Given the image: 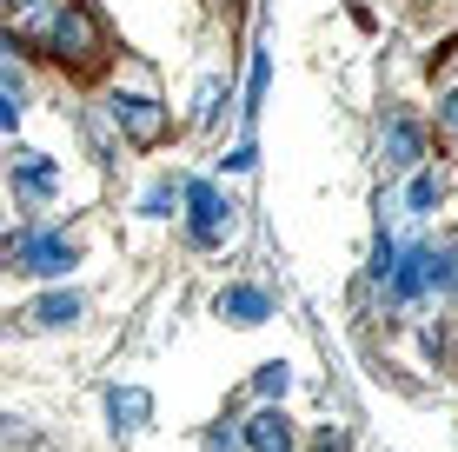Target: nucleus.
Instances as JSON below:
<instances>
[{"label": "nucleus", "instance_id": "1", "mask_svg": "<svg viewBox=\"0 0 458 452\" xmlns=\"http://www.w3.org/2000/svg\"><path fill=\"white\" fill-rule=\"evenodd\" d=\"M13 40L40 47V54L60 60V67H67V60H73V67H93V60H100V21H93L81 0H54L40 21L13 27Z\"/></svg>", "mask_w": 458, "mask_h": 452}, {"label": "nucleus", "instance_id": "2", "mask_svg": "<svg viewBox=\"0 0 458 452\" xmlns=\"http://www.w3.org/2000/svg\"><path fill=\"white\" fill-rule=\"evenodd\" d=\"M7 260L21 273H34V279H60V273L81 267L73 240H60V233H7Z\"/></svg>", "mask_w": 458, "mask_h": 452}, {"label": "nucleus", "instance_id": "3", "mask_svg": "<svg viewBox=\"0 0 458 452\" xmlns=\"http://www.w3.org/2000/svg\"><path fill=\"white\" fill-rule=\"evenodd\" d=\"M106 114H114V127L133 140V147H160L166 127H173V114H166L160 100H147V93H114V100H106Z\"/></svg>", "mask_w": 458, "mask_h": 452}, {"label": "nucleus", "instance_id": "4", "mask_svg": "<svg viewBox=\"0 0 458 452\" xmlns=\"http://www.w3.org/2000/svg\"><path fill=\"white\" fill-rule=\"evenodd\" d=\"M180 193H186V233H193V246H219L226 226H233V207L219 200V186L213 180H186Z\"/></svg>", "mask_w": 458, "mask_h": 452}, {"label": "nucleus", "instance_id": "5", "mask_svg": "<svg viewBox=\"0 0 458 452\" xmlns=\"http://www.w3.org/2000/svg\"><path fill=\"white\" fill-rule=\"evenodd\" d=\"M386 293H392V306H412L419 293H432V246H405L399 273L386 279Z\"/></svg>", "mask_w": 458, "mask_h": 452}, {"label": "nucleus", "instance_id": "6", "mask_svg": "<svg viewBox=\"0 0 458 452\" xmlns=\"http://www.w3.org/2000/svg\"><path fill=\"white\" fill-rule=\"evenodd\" d=\"M240 439H246V452H293V419L279 406H259L240 426Z\"/></svg>", "mask_w": 458, "mask_h": 452}, {"label": "nucleus", "instance_id": "7", "mask_svg": "<svg viewBox=\"0 0 458 452\" xmlns=\"http://www.w3.org/2000/svg\"><path fill=\"white\" fill-rule=\"evenodd\" d=\"M106 419H114V432H140L153 419V393L147 386H114L106 393Z\"/></svg>", "mask_w": 458, "mask_h": 452}, {"label": "nucleus", "instance_id": "8", "mask_svg": "<svg viewBox=\"0 0 458 452\" xmlns=\"http://www.w3.org/2000/svg\"><path fill=\"white\" fill-rule=\"evenodd\" d=\"M219 320H233V326H266V320H273V300H266L259 286H226V293H219Z\"/></svg>", "mask_w": 458, "mask_h": 452}, {"label": "nucleus", "instance_id": "9", "mask_svg": "<svg viewBox=\"0 0 458 452\" xmlns=\"http://www.w3.org/2000/svg\"><path fill=\"white\" fill-rule=\"evenodd\" d=\"M419 153H425V133H419V120L392 114V127H386V160H392V166H419Z\"/></svg>", "mask_w": 458, "mask_h": 452}, {"label": "nucleus", "instance_id": "10", "mask_svg": "<svg viewBox=\"0 0 458 452\" xmlns=\"http://www.w3.org/2000/svg\"><path fill=\"white\" fill-rule=\"evenodd\" d=\"M54 180H60V166L47 160V153H21V160H13V186H21V193H54Z\"/></svg>", "mask_w": 458, "mask_h": 452}, {"label": "nucleus", "instance_id": "11", "mask_svg": "<svg viewBox=\"0 0 458 452\" xmlns=\"http://www.w3.org/2000/svg\"><path fill=\"white\" fill-rule=\"evenodd\" d=\"M81 313H87V306H81V293H47V300L27 306V320H34V326H73Z\"/></svg>", "mask_w": 458, "mask_h": 452}, {"label": "nucleus", "instance_id": "12", "mask_svg": "<svg viewBox=\"0 0 458 452\" xmlns=\"http://www.w3.org/2000/svg\"><path fill=\"white\" fill-rule=\"evenodd\" d=\"M286 386H293V366L286 360H266L259 372H252V393H259V399H286Z\"/></svg>", "mask_w": 458, "mask_h": 452}, {"label": "nucleus", "instance_id": "13", "mask_svg": "<svg viewBox=\"0 0 458 452\" xmlns=\"http://www.w3.org/2000/svg\"><path fill=\"white\" fill-rule=\"evenodd\" d=\"M432 286L438 293H458V240L452 246H432Z\"/></svg>", "mask_w": 458, "mask_h": 452}, {"label": "nucleus", "instance_id": "14", "mask_svg": "<svg viewBox=\"0 0 458 452\" xmlns=\"http://www.w3.org/2000/svg\"><path fill=\"white\" fill-rule=\"evenodd\" d=\"M21 114H27V107H21V73L7 67V81H0V127L13 133V127H21Z\"/></svg>", "mask_w": 458, "mask_h": 452}, {"label": "nucleus", "instance_id": "15", "mask_svg": "<svg viewBox=\"0 0 458 452\" xmlns=\"http://www.w3.org/2000/svg\"><path fill=\"white\" fill-rule=\"evenodd\" d=\"M399 253H405V246H399V240H386V233H378V246H372V267H366V273L378 279V286H386V279L399 273Z\"/></svg>", "mask_w": 458, "mask_h": 452}, {"label": "nucleus", "instance_id": "16", "mask_svg": "<svg viewBox=\"0 0 458 452\" xmlns=\"http://www.w3.org/2000/svg\"><path fill=\"white\" fill-rule=\"evenodd\" d=\"M266 81H273V60H266V54H252V81H246V120L266 107Z\"/></svg>", "mask_w": 458, "mask_h": 452}, {"label": "nucleus", "instance_id": "17", "mask_svg": "<svg viewBox=\"0 0 458 452\" xmlns=\"http://www.w3.org/2000/svg\"><path fill=\"white\" fill-rule=\"evenodd\" d=\"M405 207H412V213H432V207H438V174H419L412 186H405Z\"/></svg>", "mask_w": 458, "mask_h": 452}, {"label": "nucleus", "instance_id": "18", "mask_svg": "<svg viewBox=\"0 0 458 452\" xmlns=\"http://www.w3.org/2000/svg\"><path fill=\"white\" fill-rule=\"evenodd\" d=\"M173 200H186V193H173V180H160V186H147L140 213H147V220H166V207H173Z\"/></svg>", "mask_w": 458, "mask_h": 452}, {"label": "nucleus", "instance_id": "19", "mask_svg": "<svg viewBox=\"0 0 458 452\" xmlns=\"http://www.w3.org/2000/svg\"><path fill=\"white\" fill-rule=\"evenodd\" d=\"M219 166H226V174H252V166H259V147H252V140H240V147H233Z\"/></svg>", "mask_w": 458, "mask_h": 452}, {"label": "nucleus", "instance_id": "20", "mask_svg": "<svg viewBox=\"0 0 458 452\" xmlns=\"http://www.w3.org/2000/svg\"><path fill=\"white\" fill-rule=\"evenodd\" d=\"M240 446H246V439H233L226 426H213V432H207V452H240Z\"/></svg>", "mask_w": 458, "mask_h": 452}, {"label": "nucleus", "instance_id": "21", "mask_svg": "<svg viewBox=\"0 0 458 452\" xmlns=\"http://www.w3.org/2000/svg\"><path fill=\"white\" fill-rule=\"evenodd\" d=\"M319 452H345V432H333V426H326V432H319Z\"/></svg>", "mask_w": 458, "mask_h": 452}, {"label": "nucleus", "instance_id": "22", "mask_svg": "<svg viewBox=\"0 0 458 452\" xmlns=\"http://www.w3.org/2000/svg\"><path fill=\"white\" fill-rule=\"evenodd\" d=\"M445 120H452V127H458V93H445Z\"/></svg>", "mask_w": 458, "mask_h": 452}]
</instances>
